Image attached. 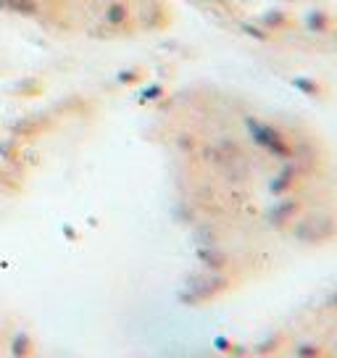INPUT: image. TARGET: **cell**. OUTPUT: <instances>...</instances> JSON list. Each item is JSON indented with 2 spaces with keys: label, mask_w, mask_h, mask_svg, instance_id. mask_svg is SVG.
<instances>
[{
  "label": "cell",
  "mask_w": 337,
  "mask_h": 358,
  "mask_svg": "<svg viewBox=\"0 0 337 358\" xmlns=\"http://www.w3.org/2000/svg\"><path fill=\"white\" fill-rule=\"evenodd\" d=\"M324 358H327V356H324Z\"/></svg>",
  "instance_id": "obj_3"
},
{
  "label": "cell",
  "mask_w": 337,
  "mask_h": 358,
  "mask_svg": "<svg viewBox=\"0 0 337 358\" xmlns=\"http://www.w3.org/2000/svg\"><path fill=\"white\" fill-rule=\"evenodd\" d=\"M335 350H337V345H335Z\"/></svg>",
  "instance_id": "obj_2"
},
{
  "label": "cell",
  "mask_w": 337,
  "mask_h": 358,
  "mask_svg": "<svg viewBox=\"0 0 337 358\" xmlns=\"http://www.w3.org/2000/svg\"><path fill=\"white\" fill-rule=\"evenodd\" d=\"M292 356L295 358H324L327 350L322 343H301V345H295Z\"/></svg>",
  "instance_id": "obj_1"
}]
</instances>
